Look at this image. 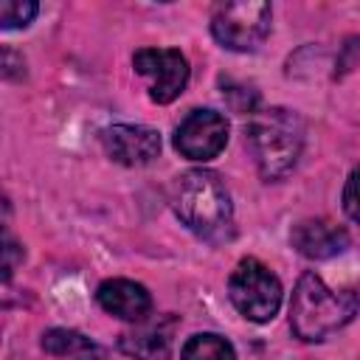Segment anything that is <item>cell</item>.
Returning a JSON list of instances; mask_svg holds the SVG:
<instances>
[{
	"label": "cell",
	"instance_id": "cell-14",
	"mask_svg": "<svg viewBox=\"0 0 360 360\" xmlns=\"http://www.w3.org/2000/svg\"><path fill=\"white\" fill-rule=\"evenodd\" d=\"M39 6L34 0H0V28H25L37 17Z\"/></svg>",
	"mask_w": 360,
	"mask_h": 360
},
{
	"label": "cell",
	"instance_id": "cell-3",
	"mask_svg": "<svg viewBox=\"0 0 360 360\" xmlns=\"http://www.w3.org/2000/svg\"><path fill=\"white\" fill-rule=\"evenodd\" d=\"M354 315H357V295L352 290L332 292L312 270H307L298 278L290 301V326L301 340L307 343L323 340L332 332L343 329Z\"/></svg>",
	"mask_w": 360,
	"mask_h": 360
},
{
	"label": "cell",
	"instance_id": "cell-11",
	"mask_svg": "<svg viewBox=\"0 0 360 360\" xmlns=\"http://www.w3.org/2000/svg\"><path fill=\"white\" fill-rule=\"evenodd\" d=\"M172 329L174 321H155L143 323L135 332L121 335V352L135 360H169L172 357Z\"/></svg>",
	"mask_w": 360,
	"mask_h": 360
},
{
	"label": "cell",
	"instance_id": "cell-7",
	"mask_svg": "<svg viewBox=\"0 0 360 360\" xmlns=\"http://www.w3.org/2000/svg\"><path fill=\"white\" fill-rule=\"evenodd\" d=\"M228 143V121L217 110H191L174 129V149L188 160H211Z\"/></svg>",
	"mask_w": 360,
	"mask_h": 360
},
{
	"label": "cell",
	"instance_id": "cell-5",
	"mask_svg": "<svg viewBox=\"0 0 360 360\" xmlns=\"http://www.w3.org/2000/svg\"><path fill=\"white\" fill-rule=\"evenodd\" d=\"M228 292H231L233 307L248 321H256V323L270 321L281 307V281L267 264L250 256L233 267Z\"/></svg>",
	"mask_w": 360,
	"mask_h": 360
},
{
	"label": "cell",
	"instance_id": "cell-13",
	"mask_svg": "<svg viewBox=\"0 0 360 360\" xmlns=\"http://www.w3.org/2000/svg\"><path fill=\"white\" fill-rule=\"evenodd\" d=\"M180 360H236V352L222 335L202 332L186 340Z\"/></svg>",
	"mask_w": 360,
	"mask_h": 360
},
{
	"label": "cell",
	"instance_id": "cell-6",
	"mask_svg": "<svg viewBox=\"0 0 360 360\" xmlns=\"http://www.w3.org/2000/svg\"><path fill=\"white\" fill-rule=\"evenodd\" d=\"M135 73L146 79L149 98L158 104L174 101L188 84V59L177 48H141L132 56Z\"/></svg>",
	"mask_w": 360,
	"mask_h": 360
},
{
	"label": "cell",
	"instance_id": "cell-8",
	"mask_svg": "<svg viewBox=\"0 0 360 360\" xmlns=\"http://www.w3.org/2000/svg\"><path fill=\"white\" fill-rule=\"evenodd\" d=\"M104 152L124 166H146L160 155V132L143 124H112L101 129Z\"/></svg>",
	"mask_w": 360,
	"mask_h": 360
},
{
	"label": "cell",
	"instance_id": "cell-2",
	"mask_svg": "<svg viewBox=\"0 0 360 360\" xmlns=\"http://www.w3.org/2000/svg\"><path fill=\"white\" fill-rule=\"evenodd\" d=\"M248 146L264 180H278L290 174L304 149L301 115L287 107H270L253 112L248 124Z\"/></svg>",
	"mask_w": 360,
	"mask_h": 360
},
{
	"label": "cell",
	"instance_id": "cell-12",
	"mask_svg": "<svg viewBox=\"0 0 360 360\" xmlns=\"http://www.w3.org/2000/svg\"><path fill=\"white\" fill-rule=\"evenodd\" d=\"M42 349L53 357H65V360H101L104 352L84 338L82 332L73 329H48L42 335Z\"/></svg>",
	"mask_w": 360,
	"mask_h": 360
},
{
	"label": "cell",
	"instance_id": "cell-4",
	"mask_svg": "<svg viewBox=\"0 0 360 360\" xmlns=\"http://www.w3.org/2000/svg\"><path fill=\"white\" fill-rule=\"evenodd\" d=\"M273 8L262 0L217 3L211 11V34L228 51H256L270 34Z\"/></svg>",
	"mask_w": 360,
	"mask_h": 360
},
{
	"label": "cell",
	"instance_id": "cell-15",
	"mask_svg": "<svg viewBox=\"0 0 360 360\" xmlns=\"http://www.w3.org/2000/svg\"><path fill=\"white\" fill-rule=\"evenodd\" d=\"M22 262V245L0 225V281H8Z\"/></svg>",
	"mask_w": 360,
	"mask_h": 360
},
{
	"label": "cell",
	"instance_id": "cell-1",
	"mask_svg": "<svg viewBox=\"0 0 360 360\" xmlns=\"http://www.w3.org/2000/svg\"><path fill=\"white\" fill-rule=\"evenodd\" d=\"M172 208L177 219L202 239L219 242L231 233L233 205L225 183L211 169L183 172L172 186Z\"/></svg>",
	"mask_w": 360,
	"mask_h": 360
},
{
	"label": "cell",
	"instance_id": "cell-10",
	"mask_svg": "<svg viewBox=\"0 0 360 360\" xmlns=\"http://www.w3.org/2000/svg\"><path fill=\"white\" fill-rule=\"evenodd\" d=\"M98 304L104 312L121 318V321H143L152 309V295L146 292L143 284L129 281V278H107L98 292H96Z\"/></svg>",
	"mask_w": 360,
	"mask_h": 360
},
{
	"label": "cell",
	"instance_id": "cell-16",
	"mask_svg": "<svg viewBox=\"0 0 360 360\" xmlns=\"http://www.w3.org/2000/svg\"><path fill=\"white\" fill-rule=\"evenodd\" d=\"M354 180H357V172H352L346 177V188H343V208L349 214V219L354 222L357 219V202H354Z\"/></svg>",
	"mask_w": 360,
	"mask_h": 360
},
{
	"label": "cell",
	"instance_id": "cell-9",
	"mask_svg": "<svg viewBox=\"0 0 360 360\" xmlns=\"http://www.w3.org/2000/svg\"><path fill=\"white\" fill-rule=\"evenodd\" d=\"M292 248L307 259H332L349 248V233L343 225L329 219H304L290 233Z\"/></svg>",
	"mask_w": 360,
	"mask_h": 360
}]
</instances>
